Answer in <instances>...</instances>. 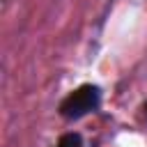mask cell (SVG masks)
I'll return each instance as SVG.
<instances>
[{
	"label": "cell",
	"instance_id": "3",
	"mask_svg": "<svg viewBox=\"0 0 147 147\" xmlns=\"http://www.w3.org/2000/svg\"><path fill=\"white\" fill-rule=\"evenodd\" d=\"M142 110H145V117H147V101H145V106H142Z\"/></svg>",
	"mask_w": 147,
	"mask_h": 147
},
{
	"label": "cell",
	"instance_id": "1",
	"mask_svg": "<svg viewBox=\"0 0 147 147\" xmlns=\"http://www.w3.org/2000/svg\"><path fill=\"white\" fill-rule=\"evenodd\" d=\"M103 101V92L99 85L94 83H83L78 87H74L60 103H57V113L62 119L67 122H78L92 113H96L101 108Z\"/></svg>",
	"mask_w": 147,
	"mask_h": 147
},
{
	"label": "cell",
	"instance_id": "2",
	"mask_svg": "<svg viewBox=\"0 0 147 147\" xmlns=\"http://www.w3.org/2000/svg\"><path fill=\"white\" fill-rule=\"evenodd\" d=\"M53 147H85V140L78 131H67L57 138V142Z\"/></svg>",
	"mask_w": 147,
	"mask_h": 147
}]
</instances>
